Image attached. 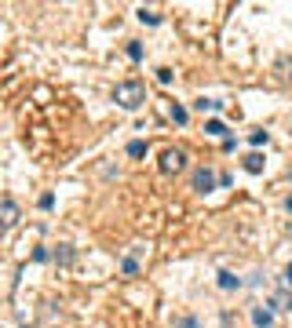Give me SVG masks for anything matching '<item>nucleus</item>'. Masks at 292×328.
Masks as SVG:
<instances>
[{
  "label": "nucleus",
  "mask_w": 292,
  "mask_h": 328,
  "mask_svg": "<svg viewBox=\"0 0 292 328\" xmlns=\"http://www.w3.org/2000/svg\"><path fill=\"white\" fill-rule=\"evenodd\" d=\"M245 171H263V157H259V153H249V157H245Z\"/></svg>",
  "instance_id": "0eeeda50"
},
{
  "label": "nucleus",
  "mask_w": 292,
  "mask_h": 328,
  "mask_svg": "<svg viewBox=\"0 0 292 328\" xmlns=\"http://www.w3.org/2000/svg\"><path fill=\"white\" fill-rule=\"evenodd\" d=\"M172 328H197V321H194V317H179Z\"/></svg>",
  "instance_id": "dca6fc26"
},
{
  "label": "nucleus",
  "mask_w": 292,
  "mask_h": 328,
  "mask_svg": "<svg viewBox=\"0 0 292 328\" xmlns=\"http://www.w3.org/2000/svg\"><path fill=\"white\" fill-rule=\"evenodd\" d=\"M183 168H187V153H183V150H164L161 171H183Z\"/></svg>",
  "instance_id": "f03ea898"
},
{
  "label": "nucleus",
  "mask_w": 292,
  "mask_h": 328,
  "mask_svg": "<svg viewBox=\"0 0 292 328\" xmlns=\"http://www.w3.org/2000/svg\"><path fill=\"white\" fill-rule=\"evenodd\" d=\"M285 285H292V263L285 267Z\"/></svg>",
  "instance_id": "a211bd4d"
},
{
  "label": "nucleus",
  "mask_w": 292,
  "mask_h": 328,
  "mask_svg": "<svg viewBox=\"0 0 292 328\" xmlns=\"http://www.w3.org/2000/svg\"><path fill=\"white\" fill-rule=\"evenodd\" d=\"M249 143H252V146H267V132H252Z\"/></svg>",
  "instance_id": "2eb2a0df"
},
{
  "label": "nucleus",
  "mask_w": 292,
  "mask_h": 328,
  "mask_svg": "<svg viewBox=\"0 0 292 328\" xmlns=\"http://www.w3.org/2000/svg\"><path fill=\"white\" fill-rule=\"evenodd\" d=\"M285 208H288V212H292V197H288V201H285Z\"/></svg>",
  "instance_id": "6ab92c4d"
},
{
  "label": "nucleus",
  "mask_w": 292,
  "mask_h": 328,
  "mask_svg": "<svg viewBox=\"0 0 292 328\" xmlns=\"http://www.w3.org/2000/svg\"><path fill=\"white\" fill-rule=\"evenodd\" d=\"M55 259L63 263V267H70V263H73V248H70V244H59V252H55Z\"/></svg>",
  "instance_id": "1a4fd4ad"
},
{
  "label": "nucleus",
  "mask_w": 292,
  "mask_h": 328,
  "mask_svg": "<svg viewBox=\"0 0 292 328\" xmlns=\"http://www.w3.org/2000/svg\"><path fill=\"white\" fill-rule=\"evenodd\" d=\"M157 81L161 84H172V70H157Z\"/></svg>",
  "instance_id": "f3484780"
},
{
  "label": "nucleus",
  "mask_w": 292,
  "mask_h": 328,
  "mask_svg": "<svg viewBox=\"0 0 292 328\" xmlns=\"http://www.w3.org/2000/svg\"><path fill=\"white\" fill-rule=\"evenodd\" d=\"M139 19H143L146 26H157V22H161V15H157V11H150V8H143V11H139Z\"/></svg>",
  "instance_id": "ddd939ff"
},
{
  "label": "nucleus",
  "mask_w": 292,
  "mask_h": 328,
  "mask_svg": "<svg viewBox=\"0 0 292 328\" xmlns=\"http://www.w3.org/2000/svg\"><path fill=\"white\" fill-rule=\"evenodd\" d=\"M205 135H212V139H226V128H223V120H216V117H212V120L205 124Z\"/></svg>",
  "instance_id": "423d86ee"
},
{
  "label": "nucleus",
  "mask_w": 292,
  "mask_h": 328,
  "mask_svg": "<svg viewBox=\"0 0 292 328\" xmlns=\"http://www.w3.org/2000/svg\"><path fill=\"white\" fill-rule=\"evenodd\" d=\"M197 109H201V113H205V109H208V113H216V109H223V102L219 99H197Z\"/></svg>",
  "instance_id": "9d476101"
},
{
  "label": "nucleus",
  "mask_w": 292,
  "mask_h": 328,
  "mask_svg": "<svg viewBox=\"0 0 292 328\" xmlns=\"http://www.w3.org/2000/svg\"><path fill=\"white\" fill-rule=\"evenodd\" d=\"M0 212H4V226H19V205H15L11 197H4V205H0Z\"/></svg>",
  "instance_id": "20e7f679"
},
{
  "label": "nucleus",
  "mask_w": 292,
  "mask_h": 328,
  "mask_svg": "<svg viewBox=\"0 0 292 328\" xmlns=\"http://www.w3.org/2000/svg\"><path fill=\"white\" fill-rule=\"evenodd\" d=\"M252 321H256L259 328H270V324H274V314H270V310H263V306H256V310H252Z\"/></svg>",
  "instance_id": "39448f33"
},
{
  "label": "nucleus",
  "mask_w": 292,
  "mask_h": 328,
  "mask_svg": "<svg viewBox=\"0 0 292 328\" xmlns=\"http://www.w3.org/2000/svg\"><path fill=\"white\" fill-rule=\"evenodd\" d=\"M113 102H117L121 109H139V106L146 102V88H143L139 81H121V84L113 88Z\"/></svg>",
  "instance_id": "f257e3e1"
},
{
  "label": "nucleus",
  "mask_w": 292,
  "mask_h": 328,
  "mask_svg": "<svg viewBox=\"0 0 292 328\" xmlns=\"http://www.w3.org/2000/svg\"><path fill=\"white\" fill-rule=\"evenodd\" d=\"M194 190H197V193L216 190V175H212V168H197V171H194Z\"/></svg>",
  "instance_id": "7ed1b4c3"
},
{
  "label": "nucleus",
  "mask_w": 292,
  "mask_h": 328,
  "mask_svg": "<svg viewBox=\"0 0 292 328\" xmlns=\"http://www.w3.org/2000/svg\"><path fill=\"white\" fill-rule=\"evenodd\" d=\"M26 328H33V324H26Z\"/></svg>",
  "instance_id": "412c9836"
},
{
  "label": "nucleus",
  "mask_w": 292,
  "mask_h": 328,
  "mask_svg": "<svg viewBox=\"0 0 292 328\" xmlns=\"http://www.w3.org/2000/svg\"><path fill=\"white\" fill-rule=\"evenodd\" d=\"M238 285H241V281H238L234 274H230V270H223V274H219V288H238Z\"/></svg>",
  "instance_id": "9b49d317"
},
{
  "label": "nucleus",
  "mask_w": 292,
  "mask_h": 328,
  "mask_svg": "<svg viewBox=\"0 0 292 328\" xmlns=\"http://www.w3.org/2000/svg\"><path fill=\"white\" fill-rule=\"evenodd\" d=\"M128 157H146V143H143V139H132V143H128Z\"/></svg>",
  "instance_id": "6e6552de"
},
{
  "label": "nucleus",
  "mask_w": 292,
  "mask_h": 328,
  "mask_svg": "<svg viewBox=\"0 0 292 328\" xmlns=\"http://www.w3.org/2000/svg\"><path fill=\"white\" fill-rule=\"evenodd\" d=\"M288 310H292V295H288Z\"/></svg>",
  "instance_id": "aec40b11"
},
{
  "label": "nucleus",
  "mask_w": 292,
  "mask_h": 328,
  "mask_svg": "<svg viewBox=\"0 0 292 328\" xmlns=\"http://www.w3.org/2000/svg\"><path fill=\"white\" fill-rule=\"evenodd\" d=\"M128 58L139 62V58H143V44H128Z\"/></svg>",
  "instance_id": "4468645a"
},
{
  "label": "nucleus",
  "mask_w": 292,
  "mask_h": 328,
  "mask_svg": "<svg viewBox=\"0 0 292 328\" xmlns=\"http://www.w3.org/2000/svg\"><path fill=\"white\" fill-rule=\"evenodd\" d=\"M172 120H176V124H187V120H190V113H187V109H183L179 102H172Z\"/></svg>",
  "instance_id": "f8f14e48"
}]
</instances>
